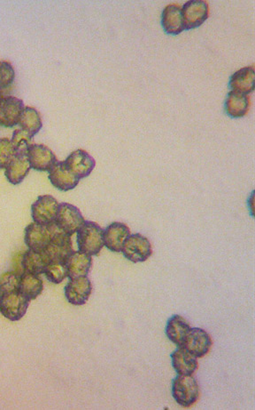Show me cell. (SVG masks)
I'll list each match as a JSON object with an SVG mask.
<instances>
[{
	"label": "cell",
	"instance_id": "obj_32",
	"mask_svg": "<svg viewBox=\"0 0 255 410\" xmlns=\"http://www.w3.org/2000/svg\"><path fill=\"white\" fill-rule=\"evenodd\" d=\"M6 96V92L0 90V100Z\"/></svg>",
	"mask_w": 255,
	"mask_h": 410
},
{
	"label": "cell",
	"instance_id": "obj_28",
	"mask_svg": "<svg viewBox=\"0 0 255 410\" xmlns=\"http://www.w3.org/2000/svg\"><path fill=\"white\" fill-rule=\"evenodd\" d=\"M33 136L22 129L15 130L11 143L15 153H27V149L33 143Z\"/></svg>",
	"mask_w": 255,
	"mask_h": 410
},
{
	"label": "cell",
	"instance_id": "obj_27",
	"mask_svg": "<svg viewBox=\"0 0 255 410\" xmlns=\"http://www.w3.org/2000/svg\"><path fill=\"white\" fill-rule=\"evenodd\" d=\"M48 281L60 284L68 277V271L64 262L51 261L44 271Z\"/></svg>",
	"mask_w": 255,
	"mask_h": 410
},
{
	"label": "cell",
	"instance_id": "obj_3",
	"mask_svg": "<svg viewBox=\"0 0 255 410\" xmlns=\"http://www.w3.org/2000/svg\"><path fill=\"white\" fill-rule=\"evenodd\" d=\"M58 230L55 223L42 226L37 223H31L26 227L25 235H24V241L27 249L37 251V252H42L50 244Z\"/></svg>",
	"mask_w": 255,
	"mask_h": 410
},
{
	"label": "cell",
	"instance_id": "obj_5",
	"mask_svg": "<svg viewBox=\"0 0 255 410\" xmlns=\"http://www.w3.org/2000/svg\"><path fill=\"white\" fill-rule=\"evenodd\" d=\"M122 253L132 263H143L153 254V247L150 240L142 234H130L123 245Z\"/></svg>",
	"mask_w": 255,
	"mask_h": 410
},
{
	"label": "cell",
	"instance_id": "obj_2",
	"mask_svg": "<svg viewBox=\"0 0 255 410\" xmlns=\"http://www.w3.org/2000/svg\"><path fill=\"white\" fill-rule=\"evenodd\" d=\"M172 396L182 408H191L199 398V385L192 375H178L172 381Z\"/></svg>",
	"mask_w": 255,
	"mask_h": 410
},
{
	"label": "cell",
	"instance_id": "obj_19",
	"mask_svg": "<svg viewBox=\"0 0 255 410\" xmlns=\"http://www.w3.org/2000/svg\"><path fill=\"white\" fill-rule=\"evenodd\" d=\"M161 25L168 35H178L185 30L182 8L175 4L168 5L161 15Z\"/></svg>",
	"mask_w": 255,
	"mask_h": 410
},
{
	"label": "cell",
	"instance_id": "obj_30",
	"mask_svg": "<svg viewBox=\"0 0 255 410\" xmlns=\"http://www.w3.org/2000/svg\"><path fill=\"white\" fill-rule=\"evenodd\" d=\"M20 276L22 275L15 271H8L2 274L0 277V288L3 294L19 291Z\"/></svg>",
	"mask_w": 255,
	"mask_h": 410
},
{
	"label": "cell",
	"instance_id": "obj_12",
	"mask_svg": "<svg viewBox=\"0 0 255 410\" xmlns=\"http://www.w3.org/2000/svg\"><path fill=\"white\" fill-rule=\"evenodd\" d=\"M25 105L22 99L6 95L0 100V127H13L18 125Z\"/></svg>",
	"mask_w": 255,
	"mask_h": 410
},
{
	"label": "cell",
	"instance_id": "obj_11",
	"mask_svg": "<svg viewBox=\"0 0 255 410\" xmlns=\"http://www.w3.org/2000/svg\"><path fill=\"white\" fill-rule=\"evenodd\" d=\"M27 156L30 168L39 172H49L58 161L54 151L44 144H31L27 149Z\"/></svg>",
	"mask_w": 255,
	"mask_h": 410
},
{
	"label": "cell",
	"instance_id": "obj_1",
	"mask_svg": "<svg viewBox=\"0 0 255 410\" xmlns=\"http://www.w3.org/2000/svg\"><path fill=\"white\" fill-rule=\"evenodd\" d=\"M77 246L81 252L97 256L104 245V230L97 223L85 221L77 230Z\"/></svg>",
	"mask_w": 255,
	"mask_h": 410
},
{
	"label": "cell",
	"instance_id": "obj_22",
	"mask_svg": "<svg viewBox=\"0 0 255 410\" xmlns=\"http://www.w3.org/2000/svg\"><path fill=\"white\" fill-rule=\"evenodd\" d=\"M191 329V325L184 317L175 315L168 319L165 332L172 343L182 347Z\"/></svg>",
	"mask_w": 255,
	"mask_h": 410
},
{
	"label": "cell",
	"instance_id": "obj_17",
	"mask_svg": "<svg viewBox=\"0 0 255 410\" xmlns=\"http://www.w3.org/2000/svg\"><path fill=\"white\" fill-rule=\"evenodd\" d=\"M70 279L88 276L92 265V258L81 251H73L64 262Z\"/></svg>",
	"mask_w": 255,
	"mask_h": 410
},
{
	"label": "cell",
	"instance_id": "obj_24",
	"mask_svg": "<svg viewBox=\"0 0 255 410\" xmlns=\"http://www.w3.org/2000/svg\"><path fill=\"white\" fill-rule=\"evenodd\" d=\"M50 262L49 258H48L44 251L42 252H37V251L29 250L23 257L22 266L23 272L36 275L43 274Z\"/></svg>",
	"mask_w": 255,
	"mask_h": 410
},
{
	"label": "cell",
	"instance_id": "obj_9",
	"mask_svg": "<svg viewBox=\"0 0 255 410\" xmlns=\"http://www.w3.org/2000/svg\"><path fill=\"white\" fill-rule=\"evenodd\" d=\"M212 344L211 336L206 330L199 327H192L182 347L197 359H201L209 353Z\"/></svg>",
	"mask_w": 255,
	"mask_h": 410
},
{
	"label": "cell",
	"instance_id": "obj_20",
	"mask_svg": "<svg viewBox=\"0 0 255 410\" xmlns=\"http://www.w3.org/2000/svg\"><path fill=\"white\" fill-rule=\"evenodd\" d=\"M30 168L27 153H16L6 168V177L10 184L18 185L30 173Z\"/></svg>",
	"mask_w": 255,
	"mask_h": 410
},
{
	"label": "cell",
	"instance_id": "obj_18",
	"mask_svg": "<svg viewBox=\"0 0 255 410\" xmlns=\"http://www.w3.org/2000/svg\"><path fill=\"white\" fill-rule=\"evenodd\" d=\"M229 87L232 91L249 95L255 88V70L254 66L240 69L230 76Z\"/></svg>",
	"mask_w": 255,
	"mask_h": 410
},
{
	"label": "cell",
	"instance_id": "obj_21",
	"mask_svg": "<svg viewBox=\"0 0 255 410\" xmlns=\"http://www.w3.org/2000/svg\"><path fill=\"white\" fill-rule=\"evenodd\" d=\"M172 366L178 375H194L198 370L197 358L186 351L184 347H178L170 355Z\"/></svg>",
	"mask_w": 255,
	"mask_h": 410
},
{
	"label": "cell",
	"instance_id": "obj_14",
	"mask_svg": "<svg viewBox=\"0 0 255 410\" xmlns=\"http://www.w3.org/2000/svg\"><path fill=\"white\" fill-rule=\"evenodd\" d=\"M73 251L71 236L58 230L44 252L50 261L65 262Z\"/></svg>",
	"mask_w": 255,
	"mask_h": 410
},
{
	"label": "cell",
	"instance_id": "obj_26",
	"mask_svg": "<svg viewBox=\"0 0 255 410\" xmlns=\"http://www.w3.org/2000/svg\"><path fill=\"white\" fill-rule=\"evenodd\" d=\"M18 125L31 136H35L43 127L39 112L34 107L26 106L20 116Z\"/></svg>",
	"mask_w": 255,
	"mask_h": 410
},
{
	"label": "cell",
	"instance_id": "obj_4",
	"mask_svg": "<svg viewBox=\"0 0 255 410\" xmlns=\"http://www.w3.org/2000/svg\"><path fill=\"white\" fill-rule=\"evenodd\" d=\"M85 222V217L77 206L67 202L58 204L57 216L54 223L61 232L72 236L77 233Z\"/></svg>",
	"mask_w": 255,
	"mask_h": 410
},
{
	"label": "cell",
	"instance_id": "obj_6",
	"mask_svg": "<svg viewBox=\"0 0 255 410\" xmlns=\"http://www.w3.org/2000/svg\"><path fill=\"white\" fill-rule=\"evenodd\" d=\"M30 302L19 291L3 294L0 300V312L11 322H18L26 315Z\"/></svg>",
	"mask_w": 255,
	"mask_h": 410
},
{
	"label": "cell",
	"instance_id": "obj_13",
	"mask_svg": "<svg viewBox=\"0 0 255 410\" xmlns=\"http://www.w3.org/2000/svg\"><path fill=\"white\" fill-rule=\"evenodd\" d=\"M68 170L79 180L88 177L96 167V161L87 151L82 149L74 151L64 161Z\"/></svg>",
	"mask_w": 255,
	"mask_h": 410
},
{
	"label": "cell",
	"instance_id": "obj_23",
	"mask_svg": "<svg viewBox=\"0 0 255 410\" xmlns=\"http://www.w3.org/2000/svg\"><path fill=\"white\" fill-rule=\"evenodd\" d=\"M250 105V98L247 95L230 91L225 100V112L230 118L241 119L247 115Z\"/></svg>",
	"mask_w": 255,
	"mask_h": 410
},
{
	"label": "cell",
	"instance_id": "obj_31",
	"mask_svg": "<svg viewBox=\"0 0 255 410\" xmlns=\"http://www.w3.org/2000/svg\"><path fill=\"white\" fill-rule=\"evenodd\" d=\"M15 154L11 140L0 139V170H6Z\"/></svg>",
	"mask_w": 255,
	"mask_h": 410
},
{
	"label": "cell",
	"instance_id": "obj_29",
	"mask_svg": "<svg viewBox=\"0 0 255 410\" xmlns=\"http://www.w3.org/2000/svg\"><path fill=\"white\" fill-rule=\"evenodd\" d=\"M15 78V71L11 63L0 61V90H8L12 87Z\"/></svg>",
	"mask_w": 255,
	"mask_h": 410
},
{
	"label": "cell",
	"instance_id": "obj_16",
	"mask_svg": "<svg viewBox=\"0 0 255 410\" xmlns=\"http://www.w3.org/2000/svg\"><path fill=\"white\" fill-rule=\"evenodd\" d=\"M130 230L125 223L115 222L104 230V245L112 252H122L124 243L130 235Z\"/></svg>",
	"mask_w": 255,
	"mask_h": 410
},
{
	"label": "cell",
	"instance_id": "obj_8",
	"mask_svg": "<svg viewBox=\"0 0 255 410\" xmlns=\"http://www.w3.org/2000/svg\"><path fill=\"white\" fill-rule=\"evenodd\" d=\"M185 30L199 28L209 16V3L205 0H189L182 8Z\"/></svg>",
	"mask_w": 255,
	"mask_h": 410
},
{
	"label": "cell",
	"instance_id": "obj_25",
	"mask_svg": "<svg viewBox=\"0 0 255 410\" xmlns=\"http://www.w3.org/2000/svg\"><path fill=\"white\" fill-rule=\"evenodd\" d=\"M44 282L39 275L23 272L20 276L19 292L31 301L42 294Z\"/></svg>",
	"mask_w": 255,
	"mask_h": 410
},
{
	"label": "cell",
	"instance_id": "obj_15",
	"mask_svg": "<svg viewBox=\"0 0 255 410\" xmlns=\"http://www.w3.org/2000/svg\"><path fill=\"white\" fill-rule=\"evenodd\" d=\"M51 184L61 192H68L79 184V179L66 166L64 161H57L49 171Z\"/></svg>",
	"mask_w": 255,
	"mask_h": 410
},
{
	"label": "cell",
	"instance_id": "obj_10",
	"mask_svg": "<svg viewBox=\"0 0 255 410\" xmlns=\"http://www.w3.org/2000/svg\"><path fill=\"white\" fill-rule=\"evenodd\" d=\"M92 292V284L87 276L70 279L64 288L65 298L73 305H84Z\"/></svg>",
	"mask_w": 255,
	"mask_h": 410
},
{
	"label": "cell",
	"instance_id": "obj_7",
	"mask_svg": "<svg viewBox=\"0 0 255 410\" xmlns=\"http://www.w3.org/2000/svg\"><path fill=\"white\" fill-rule=\"evenodd\" d=\"M58 209L57 199L51 195H42L31 206V216L34 223L50 226L56 219Z\"/></svg>",
	"mask_w": 255,
	"mask_h": 410
},
{
	"label": "cell",
	"instance_id": "obj_33",
	"mask_svg": "<svg viewBox=\"0 0 255 410\" xmlns=\"http://www.w3.org/2000/svg\"><path fill=\"white\" fill-rule=\"evenodd\" d=\"M2 295H3V293H2L1 288H0V300H1Z\"/></svg>",
	"mask_w": 255,
	"mask_h": 410
}]
</instances>
